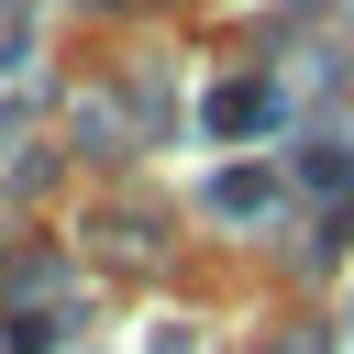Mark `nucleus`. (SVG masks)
Here are the masks:
<instances>
[]
</instances>
